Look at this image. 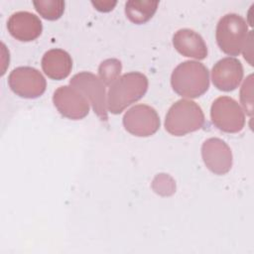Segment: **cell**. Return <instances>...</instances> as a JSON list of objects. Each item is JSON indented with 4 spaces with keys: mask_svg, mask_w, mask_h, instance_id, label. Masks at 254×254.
<instances>
[{
    "mask_svg": "<svg viewBox=\"0 0 254 254\" xmlns=\"http://www.w3.org/2000/svg\"><path fill=\"white\" fill-rule=\"evenodd\" d=\"M148 89V78L138 71L119 76L111 83L107 94V109L112 114H120L132 103L141 99Z\"/></svg>",
    "mask_w": 254,
    "mask_h": 254,
    "instance_id": "cell-1",
    "label": "cell"
},
{
    "mask_svg": "<svg viewBox=\"0 0 254 254\" xmlns=\"http://www.w3.org/2000/svg\"><path fill=\"white\" fill-rule=\"evenodd\" d=\"M171 84L179 95L196 98L205 93L209 87V71L201 63L186 61L173 70Z\"/></svg>",
    "mask_w": 254,
    "mask_h": 254,
    "instance_id": "cell-2",
    "label": "cell"
},
{
    "mask_svg": "<svg viewBox=\"0 0 254 254\" xmlns=\"http://www.w3.org/2000/svg\"><path fill=\"white\" fill-rule=\"evenodd\" d=\"M204 124L200 106L190 99L176 101L168 110L165 119L166 130L174 136H184L199 130Z\"/></svg>",
    "mask_w": 254,
    "mask_h": 254,
    "instance_id": "cell-3",
    "label": "cell"
},
{
    "mask_svg": "<svg viewBox=\"0 0 254 254\" xmlns=\"http://www.w3.org/2000/svg\"><path fill=\"white\" fill-rule=\"evenodd\" d=\"M252 31L238 14L224 15L217 23L215 38L220 50L228 56H238L244 49Z\"/></svg>",
    "mask_w": 254,
    "mask_h": 254,
    "instance_id": "cell-4",
    "label": "cell"
},
{
    "mask_svg": "<svg viewBox=\"0 0 254 254\" xmlns=\"http://www.w3.org/2000/svg\"><path fill=\"white\" fill-rule=\"evenodd\" d=\"M210 118L213 125L225 133H238L245 125L242 108L229 96H219L212 102Z\"/></svg>",
    "mask_w": 254,
    "mask_h": 254,
    "instance_id": "cell-5",
    "label": "cell"
},
{
    "mask_svg": "<svg viewBox=\"0 0 254 254\" xmlns=\"http://www.w3.org/2000/svg\"><path fill=\"white\" fill-rule=\"evenodd\" d=\"M69 84L78 89L88 99L94 113L101 121L106 122L108 120L105 87L98 76L89 71H81L71 77Z\"/></svg>",
    "mask_w": 254,
    "mask_h": 254,
    "instance_id": "cell-6",
    "label": "cell"
},
{
    "mask_svg": "<svg viewBox=\"0 0 254 254\" xmlns=\"http://www.w3.org/2000/svg\"><path fill=\"white\" fill-rule=\"evenodd\" d=\"M8 84L16 95L29 99L40 97L47 86L44 75L32 66L14 68L9 74Z\"/></svg>",
    "mask_w": 254,
    "mask_h": 254,
    "instance_id": "cell-7",
    "label": "cell"
},
{
    "mask_svg": "<svg viewBox=\"0 0 254 254\" xmlns=\"http://www.w3.org/2000/svg\"><path fill=\"white\" fill-rule=\"evenodd\" d=\"M160 117L157 111L146 104H138L126 111L123 126L130 134L137 137H149L160 128Z\"/></svg>",
    "mask_w": 254,
    "mask_h": 254,
    "instance_id": "cell-8",
    "label": "cell"
},
{
    "mask_svg": "<svg viewBox=\"0 0 254 254\" xmlns=\"http://www.w3.org/2000/svg\"><path fill=\"white\" fill-rule=\"evenodd\" d=\"M53 102L64 117L71 120L82 119L89 112L88 99L72 86H60L54 92Z\"/></svg>",
    "mask_w": 254,
    "mask_h": 254,
    "instance_id": "cell-9",
    "label": "cell"
},
{
    "mask_svg": "<svg viewBox=\"0 0 254 254\" xmlns=\"http://www.w3.org/2000/svg\"><path fill=\"white\" fill-rule=\"evenodd\" d=\"M201 157L206 168L215 175H224L232 167L230 147L219 138H208L201 146Z\"/></svg>",
    "mask_w": 254,
    "mask_h": 254,
    "instance_id": "cell-10",
    "label": "cell"
},
{
    "mask_svg": "<svg viewBox=\"0 0 254 254\" xmlns=\"http://www.w3.org/2000/svg\"><path fill=\"white\" fill-rule=\"evenodd\" d=\"M243 78V66L239 60L231 57L219 60L212 67L211 79L214 86L222 91H232Z\"/></svg>",
    "mask_w": 254,
    "mask_h": 254,
    "instance_id": "cell-11",
    "label": "cell"
},
{
    "mask_svg": "<svg viewBox=\"0 0 254 254\" xmlns=\"http://www.w3.org/2000/svg\"><path fill=\"white\" fill-rule=\"evenodd\" d=\"M10 35L21 42L36 40L43 31V25L38 16L28 11H19L10 16L7 22Z\"/></svg>",
    "mask_w": 254,
    "mask_h": 254,
    "instance_id": "cell-12",
    "label": "cell"
},
{
    "mask_svg": "<svg viewBox=\"0 0 254 254\" xmlns=\"http://www.w3.org/2000/svg\"><path fill=\"white\" fill-rule=\"evenodd\" d=\"M173 45L185 57L196 60H204L207 57V47L204 40L193 30H178L173 36Z\"/></svg>",
    "mask_w": 254,
    "mask_h": 254,
    "instance_id": "cell-13",
    "label": "cell"
},
{
    "mask_svg": "<svg viewBox=\"0 0 254 254\" xmlns=\"http://www.w3.org/2000/svg\"><path fill=\"white\" fill-rule=\"evenodd\" d=\"M42 68L48 77L55 80H62L67 77L71 71V57L62 49L49 50L43 56Z\"/></svg>",
    "mask_w": 254,
    "mask_h": 254,
    "instance_id": "cell-14",
    "label": "cell"
},
{
    "mask_svg": "<svg viewBox=\"0 0 254 254\" xmlns=\"http://www.w3.org/2000/svg\"><path fill=\"white\" fill-rule=\"evenodd\" d=\"M158 5V1L130 0L125 4V14L132 23L137 25L145 24L154 16Z\"/></svg>",
    "mask_w": 254,
    "mask_h": 254,
    "instance_id": "cell-15",
    "label": "cell"
},
{
    "mask_svg": "<svg viewBox=\"0 0 254 254\" xmlns=\"http://www.w3.org/2000/svg\"><path fill=\"white\" fill-rule=\"evenodd\" d=\"M36 11L46 20L55 21L62 17L64 12L63 0H38L33 1Z\"/></svg>",
    "mask_w": 254,
    "mask_h": 254,
    "instance_id": "cell-16",
    "label": "cell"
},
{
    "mask_svg": "<svg viewBox=\"0 0 254 254\" xmlns=\"http://www.w3.org/2000/svg\"><path fill=\"white\" fill-rule=\"evenodd\" d=\"M121 68V62L117 59L105 60L100 64L98 67L99 78L101 79L103 84L111 85V83L119 77Z\"/></svg>",
    "mask_w": 254,
    "mask_h": 254,
    "instance_id": "cell-17",
    "label": "cell"
},
{
    "mask_svg": "<svg viewBox=\"0 0 254 254\" xmlns=\"http://www.w3.org/2000/svg\"><path fill=\"white\" fill-rule=\"evenodd\" d=\"M253 75L250 74L245 81L242 84L241 90H240V101L248 115H252L253 112Z\"/></svg>",
    "mask_w": 254,
    "mask_h": 254,
    "instance_id": "cell-18",
    "label": "cell"
},
{
    "mask_svg": "<svg viewBox=\"0 0 254 254\" xmlns=\"http://www.w3.org/2000/svg\"><path fill=\"white\" fill-rule=\"evenodd\" d=\"M116 1H108V0H104V1H91V4L95 7L96 10L100 11V12H109L111 11L114 6L116 5Z\"/></svg>",
    "mask_w": 254,
    "mask_h": 254,
    "instance_id": "cell-19",
    "label": "cell"
}]
</instances>
